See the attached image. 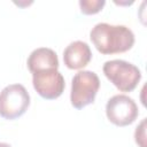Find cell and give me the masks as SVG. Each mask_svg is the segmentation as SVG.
<instances>
[{
    "label": "cell",
    "instance_id": "obj_4",
    "mask_svg": "<svg viewBox=\"0 0 147 147\" xmlns=\"http://www.w3.org/2000/svg\"><path fill=\"white\" fill-rule=\"evenodd\" d=\"M30 106V95L21 84H11L0 92V116L5 119L21 117Z\"/></svg>",
    "mask_w": 147,
    "mask_h": 147
},
{
    "label": "cell",
    "instance_id": "obj_10",
    "mask_svg": "<svg viewBox=\"0 0 147 147\" xmlns=\"http://www.w3.org/2000/svg\"><path fill=\"white\" fill-rule=\"evenodd\" d=\"M134 139L136 142L139 145V147H147L146 145V118H144L140 124L137 126L134 132Z\"/></svg>",
    "mask_w": 147,
    "mask_h": 147
},
{
    "label": "cell",
    "instance_id": "obj_1",
    "mask_svg": "<svg viewBox=\"0 0 147 147\" xmlns=\"http://www.w3.org/2000/svg\"><path fill=\"white\" fill-rule=\"evenodd\" d=\"M90 39L101 54L124 53L132 48L134 34L125 25L98 23L90 32Z\"/></svg>",
    "mask_w": 147,
    "mask_h": 147
},
{
    "label": "cell",
    "instance_id": "obj_9",
    "mask_svg": "<svg viewBox=\"0 0 147 147\" xmlns=\"http://www.w3.org/2000/svg\"><path fill=\"white\" fill-rule=\"evenodd\" d=\"M106 5L105 0H80L79 7L80 11L85 15H93L99 13Z\"/></svg>",
    "mask_w": 147,
    "mask_h": 147
},
{
    "label": "cell",
    "instance_id": "obj_3",
    "mask_svg": "<svg viewBox=\"0 0 147 147\" xmlns=\"http://www.w3.org/2000/svg\"><path fill=\"white\" fill-rule=\"evenodd\" d=\"M100 87L98 75L90 70L78 71L71 82L70 101L74 108L82 109L94 102Z\"/></svg>",
    "mask_w": 147,
    "mask_h": 147
},
{
    "label": "cell",
    "instance_id": "obj_2",
    "mask_svg": "<svg viewBox=\"0 0 147 147\" xmlns=\"http://www.w3.org/2000/svg\"><path fill=\"white\" fill-rule=\"evenodd\" d=\"M105 76L121 92L133 91L141 79V72L134 64L124 60H110L103 64Z\"/></svg>",
    "mask_w": 147,
    "mask_h": 147
},
{
    "label": "cell",
    "instance_id": "obj_11",
    "mask_svg": "<svg viewBox=\"0 0 147 147\" xmlns=\"http://www.w3.org/2000/svg\"><path fill=\"white\" fill-rule=\"evenodd\" d=\"M0 147H11L9 144H6V142H0Z\"/></svg>",
    "mask_w": 147,
    "mask_h": 147
},
{
    "label": "cell",
    "instance_id": "obj_8",
    "mask_svg": "<svg viewBox=\"0 0 147 147\" xmlns=\"http://www.w3.org/2000/svg\"><path fill=\"white\" fill-rule=\"evenodd\" d=\"M28 68L34 74L42 70L48 69H57L59 68V59L56 53L47 47H40L34 49L28 57Z\"/></svg>",
    "mask_w": 147,
    "mask_h": 147
},
{
    "label": "cell",
    "instance_id": "obj_7",
    "mask_svg": "<svg viewBox=\"0 0 147 147\" xmlns=\"http://www.w3.org/2000/svg\"><path fill=\"white\" fill-rule=\"evenodd\" d=\"M91 59V48L85 41L82 40L70 42L63 52V61L69 69H82L90 63Z\"/></svg>",
    "mask_w": 147,
    "mask_h": 147
},
{
    "label": "cell",
    "instance_id": "obj_5",
    "mask_svg": "<svg viewBox=\"0 0 147 147\" xmlns=\"http://www.w3.org/2000/svg\"><path fill=\"white\" fill-rule=\"evenodd\" d=\"M106 114L113 124L117 126H126L137 119L139 110L132 98L125 94H116L108 100L106 105Z\"/></svg>",
    "mask_w": 147,
    "mask_h": 147
},
{
    "label": "cell",
    "instance_id": "obj_6",
    "mask_svg": "<svg viewBox=\"0 0 147 147\" xmlns=\"http://www.w3.org/2000/svg\"><path fill=\"white\" fill-rule=\"evenodd\" d=\"M32 84L37 93L47 100L59 98L65 87L64 78L57 69H48L32 74Z\"/></svg>",
    "mask_w": 147,
    "mask_h": 147
}]
</instances>
